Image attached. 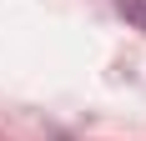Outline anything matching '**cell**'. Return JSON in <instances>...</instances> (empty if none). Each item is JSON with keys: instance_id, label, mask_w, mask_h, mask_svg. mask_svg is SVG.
<instances>
[{"instance_id": "cell-1", "label": "cell", "mask_w": 146, "mask_h": 141, "mask_svg": "<svg viewBox=\"0 0 146 141\" xmlns=\"http://www.w3.org/2000/svg\"><path fill=\"white\" fill-rule=\"evenodd\" d=\"M116 10L126 15L136 30H146V0H116Z\"/></svg>"}]
</instances>
